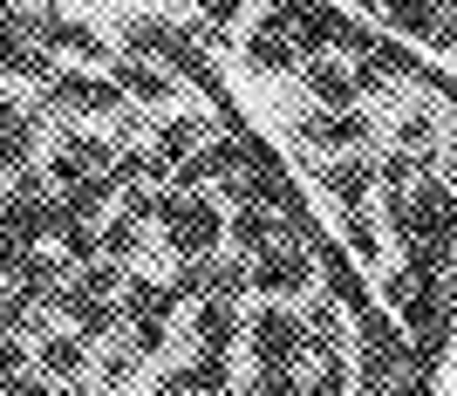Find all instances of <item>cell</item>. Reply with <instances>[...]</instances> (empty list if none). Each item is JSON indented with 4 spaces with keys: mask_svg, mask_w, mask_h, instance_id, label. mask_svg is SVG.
<instances>
[{
    "mask_svg": "<svg viewBox=\"0 0 457 396\" xmlns=\"http://www.w3.org/2000/svg\"><path fill=\"white\" fill-rule=\"evenodd\" d=\"M246 396H301V369H253Z\"/></svg>",
    "mask_w": 457,
    "mask_h": 396,
    "instance_id": "cell-22",
    "label": "cell"
},
{
    "mask_svg": "<svg viewBox=\"0 0 457 396\" xmlns=\"http://www.w3.org/2000/svg\"><path fill=\"white\" fill-rule=\"evenodd\" d=\"M239 335H246L239 301H198L191 308V341H198V356H232Z\"/></svg>",
    "mask_w": 457,
    "mask_h": 396,
    "instance_id": "cell-11",
    "label": "cell"
},
{
    "mask_svg": "<svg viewBox=\"0 0 457 396\" xmlns=\"http://www.w3.org/2000/svg\"><path fill=\"white\" fill-rule=\"evenodd\" d=\"M246 69L253 76H301V48H294V35H287V21L273 14V7L246 35Z\"/></svg>",
    "mask_w": 457,
    "mask_h": 396,
    "instance_id": "cell-9",
    "label": "cell"
},
{
    "mask_svg": "<svg viewBox=\"0 0 457 396\" xmlns=\"http://www.w3.org/2000/svg\"><path fill=\"white\" fill-rule=\"evenodd\" d=\"M21 35L35 41L41 55H48V48H69V55H89V62L110 55V48H103V35H89L82 21L55 14V7H21Z\"/></svg>",
    "mask_w": 457,
    "mask_h": 396,
    "instance_id": "cell-6",
    "label": "cell"
},
{
    "mask_svg": "<svg viewBox=\"0 0 457 396\" xmlns=\"http://www.w3.org/2000/svg\"><path fill=\"white\" fill-rule=\"evenodd\" d=\"M14 123H21V103H14V96H0V137L14 131Z\"/></svg>",
    "mask_w": 457,
    "mask_h": 396,
    "instance_id": "cell-25",
    "label": "cell"
},
{
    "mask_svg": "<svg viewBox=\"0 0 457 396\" xmlns=\"http://www.w3.org/2000/svg\"><path fill=\"white\" fill-rule=\"evenodd\" d=\"M314 281H321V260H314L307 232L267 246V253L253 260V294H267V301H294V294H307Z\"/></svg>",
    "mask_w": 457,
    "mask_h": 396,
    "instance_id": "cell-3",
    "label": "cell"
},
{
    "mask_svg": "<svg viewBox=\"0 0 457 396\" xmlns=\"http://www.w3.org/2000/svg\"><path fill=\"white\" fill-rule=\"evenodd\" d=\"M246 349H253V369H301V356H307V321L294 315L287 301L253 308V315H246Z\"/></svg>",
    "mask_w": 457,
    "mask_h": 396,
    "instance_id": "cell-2",
    "label": "cell"
},
{
    "mask_svg": "<svg viewBox=\"0 0 457 396\" xmlns=\"http://www.w3.org/2000/svg\"><path fill=\"white\" fill-rule=\"evenodd\" d=\"M226 396H246V390H226Z\"/></svg>",
    "mask_w": 457,
    "mask_h": 396,
    "instance_id": "cell-27",
    "label": "cell"
},
{
    "mask_svg": "<svg viewBox=\"0 0 457 396\" xmlns=\"http://www.w3.org/2000/svg\"><path fill=\"white\" fill-rule=\"evenodd\" d=\"M396 151H410V157L444 151L437 144V110H430V103H410V110L396 116Z\"/></svg>",
    "mask_w": 457,
    "mask_h": 396,
    "instance_id": "cell-18",
    "label": "cell"
},
{
    "mask_svg": "<svg viewBox=\"0 0 457 396\" xmlns=\"http://www.w3.org/2000/svg\"><path fill=\"white\" fill-rule=\"evenodd\" d=\"M382 21H389L396 35L437 48V55H451V48H457V0H389Z\"/></svg>",
    "mask_w": 457,
    "mask_h": 396,
    "instance_id": "cell-4",
    "label": "cell"
},
{
    "mask_svg": "<svg viewBox=\"0 0 457 396\" xmlns=\"http://www.w3.org/2000/svg\"><path fill=\"white\" fill-rule=\"evenodd\" d=\"M226 240L239 246V260H260L267 246H280V219H273V212H260V206H232Z\"/></svg>",
    "mask_w": 457,
    "mask_h": 396,
    "instance_id": "cell-16",
    "label": "cell"
},
{
    "mask_svg": "<svg viewBox=\"0 0 457 396\" xmlns=\"http://www.w3.org/2000/svg\"><path fill=\"white\" fill-rule=\"evenodd\" d=\"M157 219L171 232L178 260H219V240H226V212L198 198V191H157Z\"/></svg>",
    "mask_w": 457,
    "mask_h": 396,
    "instance_id": "cell-1",
    "label": "cell"
},
{
    "mask_svg": "<svg viewBox=\"0 0 457 396\" xmlns=\"http://www.w3.org/2000/svg\"><path fill=\"white\" fill-rule=\"evenodd\" d=\"M342 240H348V253H355L362 266L382 260V232H376V219H369V212H342Z\"/></svg>",
    "mask_w": 457,
    "mask_h": 396,
    "instance_id": "cell-19",
    "label": "cell"
},
{
    "mask_svg": "<svg viewBox=\"0 0 457 396\" xmlns=\"http://www.w3.org/2000/svg\"><path fill=\"white\" fill-rule=\"evenodd\" d=\"M444 157H451V185H457V123H451V137H444Z\"/></svg>",
    "mask_w": 457,
    "mask_h": 396,
    "instance_id": "cell-26",
    "label": "cell"
},
{
    "mask_svg": "<svg viewBox=\"0 0 457 396\" xmlns=\"http://www.w3.org/2000/svg\"><path fill=\"white\" fill-rule=\"evenodd\" d=\"M103 164H110V144L89 137V131H69L55 144V157H48V178H55L62 191H76V185H89V178H103Z\"/></svg>",
    "mask_w": 457,
    "mask_h": 396,
    "instance_id": "cell-10",
    "label": "cell"
},
{
    "mask_svg": "<svg viewBox=\"0 0 457 396\" xmlns=\"http://www.w3.org/2000/svg\"><path fill=\"white\" fill-rule=\"evenodd\" d=\"M301 82L321 110H355V69H342V55H321V62H301Z\"/></svg>",
    "mask_w": 457,
    "mask_h": 396,
    "instance_id": "cell-13",
    "label": "cell"
},
{
    "mask_svg": "<svg viewBox=\"0 0 457 396\" xmlns=\"http://www.w3.org/2000/svg\"><path fill=\"white\" fill-rule=\"evenodd\" d=\"M35 362H41V376H48V383H76L82 362H89V341H82V335H48Z\"/></svg>",
    "mask_w": 457,
    "mask_h": 396,
    "instance_id": "cell-17",
    "label": "cell"
},
{
    "mask_svg": "<svg viewBox=\"0 0 457 396\" xmlns=\"http://www.w3.org/2000/svg\"><path fill=\"white\" fill-rule=\"evenodd\" d=\"M48 110H69V116H116L123 110V89L110 76H76V69H55V82L41 89Z\"/></svg>",
    "mask_w": 457,
    "mask_h": 396,
    "instance_id": "cell-5",
    "label": "cell"
},
{
    "mask_svg": "<svg viewBox=\"0 0 457 396\" xmlns=\"http://www.w3.org/2000/svg\"><path fill=\"white\" fill-rule=\"evenodd\" d=\"M219 137V123H212L205 110H191V116H171L164 131H157V164H185V157H198Z\"/></svg>",
    "mask_w": 457,
    "mask_h": 396,
    "instance_id": "cell-15",
    "label": "cell"
},
{
    "mask_svg": "<svg viewBox=\"0 0 457 396\" xmlns=\"http://www.w3.org/2000/svg\"><path fill=\"white\" fill-rule=\"evenodd\" d=\"M198 7H205V21H212V48H219V41H232L226 35V28H232V21H239V7H246V0H198Z\"/></svg>",
    "mask_w": 457,
    "mask_h": 396,
    "instance_id": "cell-23",
    "label": "cell"
},
{
    "mask_svg": "<svg viewBox=\"0 0 457 396\" xmlns=\"http://www.w3.org/2000/svg\"><path fill=\"white\" fill-rule=\"evenodd\" d=\"M321 191L335 198V212H369V191H376V157L369 151H348V157H321L314 164Z\"/></svg>",
    "mask_w": 457,
    "mask_h": 396,
    "instance_id": "cell-7",
    "label": "cell"
},
{
    "mask_svg": "<svg viewBox=\"0 0 457 396\" xmlns=\"http://www.w3.org/2000/svg\"><path fill=\"white\" fill-rule=\"evenodd\" d=\"M116 89H123V103H171L178 96V76L171 69H157V62H137V55H116Z\"/></svg>",
    "mask_w": 457,
    "mask_h": 396,
    "instance_id": "cell-14",
    "label": "cell"
},
{
    "mask_svg": "<svg viewBox=\"0 0 457 396\" xmlns=\"http://www.w3.org/2000/svg\"><path fill=\"white\" fill-rule=\"evenodd\" d=\"M301 396H348V356H314V376H301Z\"/></svg>",
    "mask_w": 457,
    "mask_h": 396,
    "instance_id": "cell-20",
    "label": "cell"
},
{
    "mask_svg": "<svg viewBox=\"0 0 457 396\" xmlns=\"http://www.w3.org/2000/svg\"><path fill=\"white\" fill-rule=\"evenodd\" d=\"M137 246H144V219H130V212H123V219H110V226H103V260H123V266H130Z\"/></svg>",
    "mask_w": 457,
    "mask_h": 396,
    "instance_id": "cell-21",
    "label": "cell"
},
{
    "mask_svg": "<svg viewBox=\"0 0 457 396\" xmlns=\"http://www.w3.org/2000/svg\"><path fill=\"white\" fill-rule=\"evenodd\" d=\"M7 396H62V390H55V383H35V376H21Z\"/></svg>",
    "mask_w": 457,
    "mask_h": 396,
    "instance_id": "cell-24",
    "label": "cell"
},
{
    "mask_svg": "<svg viewBox=\"0 0 457 396\" xmlns=\"http://www.w3.org/2000/svg\"><path fill=\"white\" fill-rule=\"evenodd\" d=\"M294 137H307V144H321V151L348 157V151H369V137H376V123H369L362 110H314L294 123Z\"/></svg>",
    "mask_w": 457,
    "mask_h": 396,
    "instance_id": "cell-8",
    "label": "cell"
},
{
    "mask_svg": "<svg viewBox=\"0 0 457 396\" xmlns=\"http://www.w3.org/2000/svg\"><path fill=\"white\" fill-rule=\"evenodd\" d=\"M226 390H232V356H191L151 396H226Z\"/></svg>",
    "mask_w": 457,
    "mask_h": 396,
    "instance_id": "cell-12",
    "label": "cell"
}]
</instances>
